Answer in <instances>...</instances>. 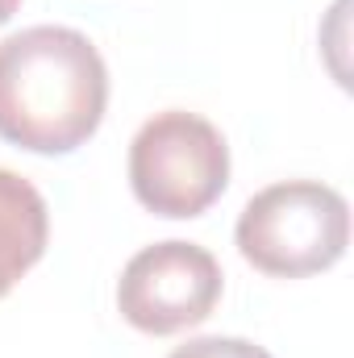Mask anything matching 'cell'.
<instances>
[{"label":"cell","instance_id":"6da1fadb","mask_svg":"<svg viewBox=\"0 0 354 358\" xmlns=\"http://www.w3.org/2000/svg\"><path fill=\"white\" fill-rule=\"evenodd\" d=\"M108 67L88 34L29 25L0 42V138L34 155H71L100 129Z\"/></svg>","mask_w":354,"mask_h":358},{"label":"cell","instance_id":"7a4b0ae2","mask_svg":"<svg viewBox=\"0 0 354 358\" xmlns=\"http://www.w3.org/2000/svg\"><path fill=\"white\" fill-rule=\"evenodd\" d=\"M234 238L255 271L275 279H304L330 271L346 255L351 208L338 187L317 179L271 183L246 200Z\"/></svg>","mask_w":354,"mask_h":358},{"label":"cell","instance_id":"3957f363","mask_svg":"<svg viewBox=\"0 0 354 358\" xmlns=\"http://www.w3.org/2000/svg\"><path fill=\"white\" fill-rule=\"evenodd\" d=\"M229 183V146L196 113L167 108L129 142V187L155 217H200Z\"/></svg>","mask_w":354,"mask_h":358},{"label":"cell","instance_id":"277c9868","mask_svg":"<svg viewBox=\"0 0 354 358\" xmlns=\"http://www.w3.org/2000/svg\"><path fill=\"white\" fill-rule=\"evenodd\" d=\"M221 279V263L204 246L179 238L155 242L125 263L117 279V308L134 329L167 338L213 317Z\"/></svg>","mask_w":354,"mask_h":358},{"label":"cell","instance_id":"5b68a950","mask_svg":"<svg viewBox=\"0 0 354 358\" xmlns=\"http://www.w3.org/2000/svg\"><path fill=\"white\" fill-rule=\"evenodd\" d=\"M50 213L42 192L25 176L0 167V296L17 287V279L46 255Z\"/></svg>","mask_w":354,"mask_h":358},{"label":"cell","instance_id":"8992f818","mask_svg":"<svg viewBox=\"0 0 354 358\" xmlns=\"http://www.w3.org/2000/svg\"><path fill=\"white\" fill-rule=\"evenodd\" d=\"M167 358H275V355L246 342V338H192V342L176 346Z\"/></svg>","mask_w":354,"mask_h":358},{"label":"cell","instance_id":"52a82bcc","mask_svg":"<svg viewBox=\"0 0 354 358\" xmlns=\"http://www.w3.org/2000/svg\"><path fill=\"white\" fill-rule=\"evenodd\" d=\"M17 8H21V0H0V25H4V21H13V13H17Z\"/></svg>","mask_w":354,"mask_h":358}]
</instances>
